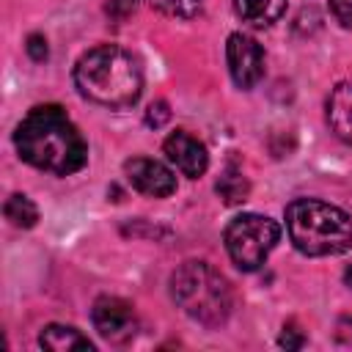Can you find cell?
I'll use <instances>...</instances> for the list:
<instances>
[{"instance_id": "cell-1", "label": "cell", "mask_w": 352, "mask_h": 352, "mask_svg": "<svg viewBox=\"0 0 352 352\" xmlns=\"http://www.w3.org/2000/svg\"><path fill=\"white\" fill-rule=\"evenodd\" d=\"M14 146L28 165L55 176L77 173L88 160V146L80 129L58 104L33 107L19 121L14 132Z\"/></svg>"}, {"instance_id": "cell-2", "label": "cell", "mask_w": 352, "mask_h": 352, "mask_svg": "<svg viewBox=\"0 0 352 352\" xmlns=\"http://www.w3.org/2000/svg\"><path fill=\"white\" fill-rule=\"evenodd\" d=\"M74 85L80 96L102 107H132L143 91V72L132 52L102 44L88 50L74 66Z\"/></svg>"}, {"instance_id": "cell-3", "label": "cell", "mask_w": 352, "mask_h": 352, "mask_svg": "<svg viewBox=\"0 0 352 352\" xmlns=\"http://www.w3.org/2000/svg\"><path fill=\"white\" fill-rule=\"evenodd\" d=\"M292 245L305 256H338L352 248V217L324 201L297 198L286 206Z\"/></svg>"}, {"instance_id": "cell-4", "label": "cell", "mask_w": 352, "mask_h": 352, "mask_svg": "<svg viewBox=\"0 0 352 352\" xmlns=\"http://www.w3.org/2000/svg\"><path fill=\"white\" fill-rule=\"evenodd\" d=\"M170 294L190 319L206 327H220L234 308L228 280L206 261H184L170 275Z\"/></svg>"}, {"instance_id": "cell-5", "label": "cell", "mask_w": 352, "mask_h": 352, "mask_svg": "<svg viewBox=\"0 0 352 352\" xmlns=\"http://www.w3.org/2000/svg\"><path fill=\"white\" fill-rule=\"evenodd\" d=\"M278 239H280V226L264 214H239L226 226L223 234L231 261L245 272L258 270L267 261L270 250L278 245Z\"/></svg>"}, {"instance_id": "cell-6", "label": "cell", "mask_w": 352, "mask_h": 352, "mask_svg": "<svg viewBox=\"0 0 352 352\" xmlns=\"http://www.w3.org/2000/svg\"><path fill=\"white\" fill-rule=\"evenodd\" d=\"M91 322L96 333L110 344H126L138 333L135 308L121 297H99L91 308Z\"/></svg>"}, {"instance_id": "cell-7", "label": "cell", "mask_w": 352, "mask_h": 352, "mask_svg": "<svg viewBox=\"0 0 352 352\" xmlns=\"http://www.w3.org/2000/svg\"><path fill=\"white\" fill-rule=\"evenodd\" d=\"M226 58H228V72L231 80L239 88H253L261 74H264V50L256 38L245 33H231L226 44Z\"/></svg>"}, {"instance_id": "cell-8", "label": "cell", "mask_w": 352, "mask_h": 352, "mask_svg": "<svg viewBox=\"0 0 352 352\" xmlns=\"http://www.w3.org/2000/svg\"><path fill=\"white\" fill-rule=\"evenodd\" d=\"M124 173L129 179V184L151 198H168L176 192V176L168 165H162L160 160L151 157H132L124 162Z\"/></svg>"}, {"instance_id": "cell-9", "label": "cell", "mask_w": 352, "mask_h": 352, "mask_svg": "<svg viewBox=\"0 0 352 352\" xmlns=\"http://www.w3.org/2000/svg\"><path fill=\"white\" fill-rule=\"evenodd\" d=\"M162 151H165V157L187 179H198L209 168V151H206V146L195 135H190L184 129H176L173 135H168L165 143H162Z\"/></svg>"}, {"instance_id": "cell-10", "label": "cell", "mask_w": 352, "mask_h": 352, "mask_svg": "<svg viewBox=\"0 0 352 352\" xmlns=\"http://www.w3.org/2000/svg\"><path fill=\"white\" fill-rule=\"evenodd\" d=\"M327 121L336 138L352 146V82H338L327 99Z\"/></svg>"}, {"instance_id": "cell-11", "label": "cell", "mask_w": 352, "mask_h": 352, "mask_svg": "<svg viewBox=\"0 0 352 352\" xmlns=\"http://www.w3.org/2000/svg\"><path fill=\"white\" fill-rule=\"evenodd\" d=\"M38 344L44 349H52V352H74V349H82V352H91L94 344L74 327L69 324H47L38 336Z\"/></svg>"}, {"instance_id": "cell-12", "label": "cell", "mask_w": 352, "mask_h": 352, "mask_svg": "<svg viewBox=\"0 0 352 352\" xmlns=\"http://www.w3.org/2000/svg\"><path fill=\"white\" fill-rule=\"evenodd\" d=\"M234 11L242 16V22L253 28H267L283 16L286 0H234Z\"/></svg>"}, {"instance_id": "cell-13", "label": "cell", "mask_w": 352, "mask_h": 352, "mask_svg": "<svg viewBox=\"0 0 352 352\" xmlns=\"http://www.w3.org/2000/svg\"><path fill=\"white\" fill-rule=\"evenodd\" d=\"M3 214L14 228H33L36 220H38V206L28 195L14 192V195H8L6 206H3Z\"/></svg>"}, {"instance_id": "cell-14", "label": "cell", "mask_w": 352, "mask_h": 352, "mask_svg": "<svg viewBox=\"0 0 352 352\" xmlns=\"http://www.w3.org/2000/svg\"><path fill=\"white\" fill-rule=\"evenodd\" d=\"M248 192H250V184H248V179L242 176V170H236V168H228V170L217 179V195H220L223 204H228V206L242 204V201L248 198Z\"/></svg>"}, {"instance_id": "cell-15", "label": "cell", "mask_w": 352, "mask_h": 352, "mask_svg": "<svg viewBox=\"0 0 352 352\" xmlns=\"http://www.w3.org/2000/svg\"><path fill=\"white\" fill-rule=\"evenodd\" d=\"M148 3H151V8H157L160 14L173 16V19H192L204 8L201 0H148Z\"/></svg>"}, {"instance_id": "cell-16", "label": "cell", "mask_w": 352, "mask_h": 352, "mask_svg": "<svg viewBox=\"0 0 352 352\" xmlns=\"http://www.w3.org/2000/svg\"><path fill=\"white\" fill-rule=\"evenodd\" d=\"M102 8L110 19H126L135 8H138V0H102Z\"/></svg>"}, {"instance_id": "cell-17", "label": "cell", "mask_w": 352, "mask_h": 352, "mask_svg": "<svg viewBox=\"0 0 352 352\" xmlns=\"http://www.w3.org/2000/svg\"><path fill=\"white\" fill-rule=\"evenodd\" d=\"M170 118V110H168V102H151L148 110H146V124L148 126H162L165 121Z\"/></svg>"}, {"instance_id": "cell-18", "label": "cell", "mask_w": 352, "mask_h": 352, "mask_svg": "<svg viewBox=\"0 0 352 352\" xmlns=\"http://www.w3.org/2000/svg\"><path fill=\"white\" fill-rule=\"evenodd\" d=\"M330 11L344 28H352V0H330Z\"/></svg>"}, {"instance_id": "cell-19", "label": "cell", "mask_w": 352, "mask_h": 352, "mask_svg": "<svg viewBox=\"0 0 352 352\" xmlns=\"http://www.w3.org/2000/svg\"><path fill=\"white\" fill-rule=\"evenodd\" d=\"M302 344H305V336H302L294 324H286L283 333H280V346H286V349H300Z\"/></svg>"}, {"instance_id": "cell-20", "label": "cell", "mask_w": 352, "mask_h": 352, "mask_svg": "<svg viewBox=\"0 0 352 352\" xmlns=\"http://www.w3.org/2000/svg\"><path fill=\"white\" fill-rule=\"evenodd\" d=\"M25 50H28V55H30L33 60H44V58H47V38L38 36V33H33V36L28 38Z\"/></svg>"}, {"instance_id": "cell-21", "label": "cell", "mask_w": 352, "mask_h": 352, "mask_svg": "<svg viewBox=\"0 0 352 352\" xmlns=\"http://www.w3.org/2000/svg\"><path fill=\"white\" fill-rule=\"evenodd\" d=\"M344 280H346V286H349V289H352V264H349V267H346V272H344Z\"/></svg>"}]
</instances>
